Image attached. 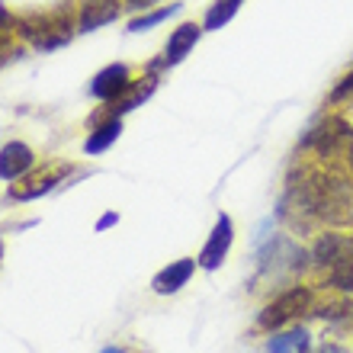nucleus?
I'll return each instance as SVG.
<instances>
[{
	"label": "nucleus",
	"mask_w": 353,
	"mask_h": 353,
	"mask_svg": "<svg viewBox=\"0 0 353 353\" xmlns=\"http://www.w3.org/2000/svg\"><path fill=\"white\" fill-rule=\"evenodd\" d=\"M241 10V0H215L212 7L205 10V19H203V29L205 32H215L222 29L225 23H232V17Z\"/></svg>",
	"instance_id": "nucleus-14"
},
{
	"label": "nucleus",
	"mask_w": 353,
	"mask_h": 353,
	"mask_svg": "<svg viewBox=\"0 0 353 353\" xmlns=\"http://www.w3.org/2000/svg\"><path fill=\"white\" fill-rule=\"evenodd\" d=\"M129 68L125 65H110V68H103L100 74L90 81V93L97 97V100L103 103H112V100H119L122 93H125V87H129Z\"/></svg>",
	"instance_id": "nucleus-8"
},
{
	"label": "nucleus",
	"mask_w": 353,
	"mask_h": 353,
	"mask_svg": "<svg viewBox=\"0 0 353 353\" xmlns=\"http://www.w3.org/2000/svg\"><path fill=\"white\" fill-rule=\"evenodd\" d=\"M32 168H36V154H32L29 145L10 141V145L0 148V176L3 180H19V176H26Z\"/></svg>",
	"instance_id": "nucleus-7"
},
{
	"label": "nucleus",
	"mask_w": 353,
	"mask_h": 353,
	"mask_svg": "<svg viewBox=\"0 0 353 353\" xmlns=\"http://www.w3.org/2000/svg\"><path fill=\"white\" fill-rule=\"evenodd\" d=\"M205 29L196 26V23H183V26H176L174 32H170L168 46H164V65H176V61H183L190 52L196 48V42H199V36H203Z\"/></svg>",
	"instance_id": "nucleus-10"
},
{
	"label": "nucleus",
	"mask_w": 353,
	"mask_h": 353,
	"mask_svg": "<svg viewBox=\"0 0 353 353\" xmlns=\"http://www.w3.org/2000/svg\"><path fill=\"white\" fill-rule=\"evenodd\" d=\"M312 261L325 270L337 267L344 261H353V234H334V232L321 234L315 248H312Z\"/></svg>",
	"instance_id": "nucleus-5"
},
{
	"label": "nucleus",
	"mask_w": 353,
	"mask_h": 353,
	"mask_svg": "<svg viewBox=\"0 0 353 353\" xmlns=\"http://www.w3.org/2000/svg\"><path fill=\"white\" fill-rule=\"evenodd\" d=\"M154 87H158V74H145V77H139V81H132L119 100H112L116 103V106H112V116H119V112H129V110H135V106H141V103L154 93Z\"/></svg>",
	"instance_id": "nucleus-11"
},
{
	"label": "nucleus",
	"mask_w": 353,
	"mask_h": 353,
	"mask_svg": "<svg viewBox=\"0 0 353 353\" xmlns=\"http://www.w3.org/2000/svg\"><path fill=\"white\" fill-rule=\"evenodd\" d=\"M315 315L331 321V325H350L353 321V299L341 296V299H331V302H321Z\"/></svg>",
	"instance_id": "nucleus-15"
},
{
	"label": "nucleus",
	"mask_w": 353,
	"mask_h": 353,
	"mask_svg": "<svg viewBox=\"0 0 353 353\" xmlns=\"http://www.w3.org/2000/svg\"><path fill=\"white\" fill-rule=\"evenodd\" d=\"M71 7H58L55 13H36V17H17V32L29 39L36 48H58L71 39Z\"/></svg>",
	"instance_id": "nucleus-1"
},
{
	"label": "nucleus",
	"mask_w": 353,
	"mask_h": 353,
	"mask_svg": "<svg viewBox=\"0 0 353 353\" xmlns=\"http://www.w3.org/2000/svg\"><path fill=\"white\" fill-rule=\"evenodd\" d=\"M174 13H180V3H168V7H161V10L141 13L139 19H132L129 23V32H145V29H151V26H158V23H164V19H170Z\"/></svg>",
	"instance_id": "nucleus-16"
},
{
	"label": "nucleus",
	"mask_w": 353,
	"mask_h": 353,
	"mask_svg": "<svg viewBox=\"0 0 353 353\" xmlns=\"http://www.w3.org/2000/svg\"><path fill=\"white\" fill-rule=\"evenodd\" d=\"M196 263L199 261H193V257H180V261H174L170 267H164L158 276L151 279V289H154L158 296H174V292H180V289L193 279Z\"/></svg>",
	"instance_id": "nucleus-6"
},
{
	"label": "nucleus",
	"mask_w": 353,
	"mask_h": 353,
	"mask_svg": "<svg viewBox=\"0 0 353 353\" xmlns=\"http://www.w3.org/2000/svg\"><path fill=\"white\" fill-rule=\"evenodd\" d=\"M344 164H347V170H350V176H353V135L347 139V148H344Z\"/></svg>",
	"instance_id": "nucleus-22"
},
{
	"label": "nucleus",
	"mask_w": 353,
	"mask_h": 353,
	"mask_svg": "<svg viewBox=\"0 0 353 353\" xmlns=\"http://www.w3.org/2000/svg\"><path fill=\"white\" fill-rule=\"evenodd\" d=\"M232 241H234V225L228 215H219L215 219V228L212 234H209V241H205V248L199 251V267L203 270H219L225 263V257H228V251H232Z\"/></svg>",
	"instance_id": "nucleus-3"
},
{
	"label": "nucleus",
	"mask_w": 353,
	"mask_h": 353,
	"mask_svg": "<svg viewBox=\"0 0 353 353\" xmlns=\"http://www.w3.org/2000/svg\"><path fill=\"white\" fill-rule=\"evenodd\" d=\"M327 286L337 289V292H344V296H350L353 292V261H344V263H337V267L327 270Z\"/></svg>",
	"instance_id": "nucleus-17"
},
{
	"label": "nucleus",
	"mask_w": 353,
	"mask_h": 353,
	"mask_svg": "<svg viewBox=\"0 0 353 353\" xmlns=\"http://www.w3.org/2000/svg\"><path fill=\"white\" fill-rule=\"evenodd\" d=\"M347 103H353V68L337 81L331 97H327V106H347Z\"/></svg>",
	"instance_id": "nucleus-18"
},
{
	"label": "nucleus",
	"mask_w": 353,
	"mask_h": 353,
	"mask_svg": "<svg viewBox=\"0 0 353 353\" xmlns=\"http://www.w3.org/2000/svg\"><path fill=\"white\" fill-rule=\"evenodd\" d=\"M116 222H119V215H116V212H106L100 222H97V228H100V232H106V228H112Z\"/></svg>",
	"instance_id": "nucleus-20"
},
{
	"label": "nucleus",
	"mask_w": 353,
	"mask_h": 353,
	"mask_svg": "<svg viewBox=\"0 0 353 353\" xmlns=\"http://www.w3.org/2000/svg\"><path fill=\"white\" fill-rule=\"evenodd\" d=\"M119 17V0H81L77 3V29L93 32Z\"/></svg>",
	"instance_id": "nucleus-9"
},
{
	"label": "nucleus",
	"mask_w": 353,
	"mask_h": 353,
	"mask_svg": "<svg viewBox=\"0 0 353 353\" xmlns=\"http://www.w3.org/2000/svg\"><path fill=\"white\" fill-rule=\"evenodd\" d=\"M267 353H308V331L305 327H292V331L273 334L267 341Z\"/></svg>",
	"instance_id": "nucleus-13"
},
{
	"label": "nucleus",
	"mask_w": 353,
	"mask_h": 353,
	"mask_svg": "<svg viewBox=\"0 0 353 353\" xmlns=\"http://www.w3.org/2000/svg\"><path fill=\"white\" fill-rule=\"evenodd\" d=\"M100 353H125V350H122V347H103Z\"/></svg>",
	"instance_id": "nucleus-23"
},
{
	"label": "nucleus",
	"mask_w": 353,
	"mask_h": 353,
	"mask_svg": "<svg viewBox=\"0 0 353 353\" xmlns=\"http://www.w3.org/2000/svg\"><path fill=\"white\" fill-rule=\"evenodd\" d=\"M125 3V10H132V13H145V10H151L158 0H122Z\"/></svg>",
	"instance_id": "nucleus-19"
},
{
	"label": "nucleus",
	"mask_w": 353,
	"mask_h": 353,
	"mask_svg": "<svg viewBox=\"0 0 353 353\" xmlns=\"http://www.w3.org/2000/svg\"><path fill=\"white\" fill-rule=\"evenodd\" d=\"M318 353H350L347 347H341V344H334V341H325V344L318 347Z\"/></svg>",
	"instance_id": "nucleus-21"
},
{
	"label": "nucleus",
	"mask_w": 353,
	"mask_h": 353,
	"mask_svg": "<svg viewBox=\"0 0 353 353\" xmlns=\"http://www.w3.org/2000/svg\"><path fill=\"white\" fill-rule=\"evenodd\" d=\"M308 308H312V289L292 286V289H286V292H279L273 302L263 305V312L257 315V327H263V331H279L283 325L296 321L299 315H305Z\"/></svg>",
	"instance_id": "nucleus-2"
},
{
	"label": "nucleus",
	"mask_w": 353,
	"mask_h": 353,
	"mask_svg": "<svg viewBox=\"0 0 353 353\" xmlns=\"http://www.w3.org/2000/svg\"><path fill=\"white\" fill-rule=\"evenodd\" d=\"M61 176H65V168H48V170H29L26 176H19L13 180L10 186V199H17V203H29V199H39V196L52 193L58 183H61Z\"/></svg>",
	"instance_id": "nucleus-4"
},
{
	"label": "nucleus",
	"mask_w": 353,
	"mask_h": 353,
	"mask_svg": "<svg viewBox=\"0 0 353 353\" xmlns=\"http://www.w3.org/2000/svg\"><path fill=\"white\" fill-rule=\"evenodd\" d=\"M90 135H87V141H84V151L87 154H103V151L110 148L112 141L119 139V132H122V122H119V116H110V119L103 122V125H90Z\"/></svg>",
	"instance_id": "nucleus-12"
}]
</instances>
